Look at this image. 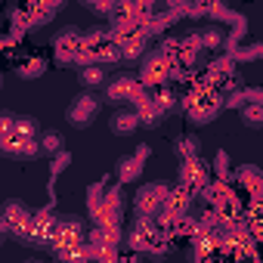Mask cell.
Returning <instances> with one entry per match:
<instances>
[{
	"mask_svg": "<svg viewBox=\"0 0 263 263\" xmlns=\"http://www.w3.org/2000/svg\"><path fill=\"white\" fill-rule=\"evenodd\" d=\"M189 204H192V195H189V189H186L183 183L167 186V195H164V208H161V211H167V214H183V211H189Z\"/></svg>",
	"mask_w": 263,
	"mask_h": 263,
	"instance_id": "cell-17",
	"label": "cell"
},
{
	"mask_svg": "<svg viewBox=\"0 0 263 263\" xmlns=\"http://www.w3.org/2000/svg\"><path fill=\"white\" fill-rule=\"evenodd\" d=\"M56 211L53 208H44V211H31V217H28V223H25V229H22V241H28V245H50V238H53V229H56Z\"/></svg>",
	"mask_w": 263,
	"mask_h": 263,
	"instance_id": "cell-7",
	"label": "cell"
},
{
	"mask_svg": "<svg viewBox=\"0 0 263 263\" xmlns=\"http://www.w3.org/2000/svg\"><path fill=\"white\" fill-rule=\"evenodd\" d=\"M226 41H229V31H223V28L198 31V44H201V50H223Z\"/></svg>",
	"mask_w": 263,
	"mask_h": 263,
	"instance_id": "cell-20",
	"label": "cell"
},
{
	"mask_svg": "<svg viewBox=\"0 0 263 263\" xmlns=\"http://www.w3.org/2000/svg\"><path fill=\"white\" fill-rule=\"evenodd\" d=\"M164 195H167V186L164 183H149V186H140L137 189V214L140 217H155L161 208H164Z\"/></svg>",
	"mask_w": 263,
	"mask_h": 263,
	"instance_id": "cell-11",
	"label": "cell"
},
{
	"mask_svg": "<svg viewBox=\"0 0 263 263\" xmlns=\"http://www.w3.org/2000/svg\"><path fill=\"white\" fill-rule=\"evenodd\" d=\"M241 118H245V124H263V102L260 99H254V102H245L241 105Z\"/></svg>",
	"mask_w": 263,
	"mask_h": 263,
	"instance_id": "cell-25",
	"label": "cell"
},
{
	"mask_svg": "<svg viewBox=\"0 0 263 263\" xmlns=\"http://www.w3.org/2000/svg\"><path fill=\"white\" fill-rule=\"evenodd\" d=\"M177 50H180V37H164V41H161V53H164L171 62L177 59Z\"/></svg>",
	"mask_w": 263,
	"mask_h": 263,
	"instance_id": "cell-31",
	"label": "cell"
},
{
	"mask_svg": "<svg viewBox=\"0 0 263 263\" xmlns=\"http://www.w3.org/2000/svg\"><path fill=\"white\" fill-rule=\"evenodd\" d=\"M105 16H108L111 28H121V25H127V22L140 19V10H137V4H134V0H115V7H111Z\"/></svg>",
	"mask_w": 263,
	"mask_h": 263,
	"instance_id": "cell-18",
	"label": "cell"
},
{
	"mask_svg": "<svg viewBox=\"0 0 263 263\" xmlns=\"http://www.w3.org/2000/svg\"><path fill=\"white\" fill-rule=\"evenodd\" d=\"M37 143H41V149H44V152H59V146H62V137L56 134V130H47V134H44Z\"/></svg>",
	"mask_w": 263,
	"mask_h": 263,
	"instance_id": "cell-27",
	"label": "cell"
},
{
	"mask_svg": "<svg viewBox=\"0 0 263 263\" xmlns=\"http://www.w3.org/2000/svg\"><path fill=\"white\" fill-rule=\"evenodd\" d=\"M177 155H180V158H192V155H198V143H195V137H180V140H177Z\"/></svg>",
	"mask_w": 263,
	"mask_h": 263,
	"instance_id": "cell-26",
	"label": "cell"
},
{
	"mask_svg": "<svg viewBox=\"0 0 263 263\" xmlns=\"http://www.w3.org/2000/svg\"><path fill=\"white\" fill-rule=\"evenodd\" d=\"M186 111L189 121L195 124H204L211 118H217V111L223 108V93L217 87H189L183 93V99H177Z\"/></svg>",
	"mask_w": 263,
	"mask_h": 263,
	"instance_id": "cell-3",
	"label": "cell"
},
{
	"mask_svg": "<svg viewBox=\"0 0 263 263\" xmlns=\"http://www.w3.org/2000/svg\"><path fill=\"white\" fill-rule=\"evenodd\" d=\"M84 4H90V7H93L96 13H102V16H105V13H108V10L115 7V0H84Z\"/></svg>",
	"mask_w": 263,
	"mask_h": 263,
	"instance_id": "cell-32",
	"label": "cell"
},
{
	"mask_svg": "<svg viewBox=\"0 0 263 263\" xmlns=\"http://www.w3.org/2000/svg\"><path fill=\"white\" fill-rule=\"evenodd\" d=\"M134 4H137L140 16H149V13H155V4H158V0H134Z\"/></svg>",
	"mask_w": 263,
	"mask_h": 263,
	"instance_id": "cell-33",
	"label": "cell"
},
{
	"mask_svg": "<svg viewBox=\"0 0 263 263\" xmlns=\"http://www.w3.org/2000/svg\"><path fill=\"white\" fill-rule=\"evenodd\" d=\"M0 152H7V155H16V158H34L41 152V143H37V127L34 121L28 118H16L13 124V134L7 137L4 149Z\"/></svg>",
	"mask_w": 263,
	"mask_h": 263,
	"instance_id": "cell-6",
	"label": "cell"
},
{
	"mask_svg": "<svg viewBox=\"0 0 263 263\" xmlns=\"http://www.w3.org/2000/svg\"><path fill=\"white\" fill-rule=\"evenodd\" d=\"M68 161H71V155L68 152H53V167H50V174H53V180L68 167Z\"/></svg>",
	"mask_w": 263,
	"mask_h": 263,
	"instance_id": "cell-28",
	"label": "cell"
},
{
	"mask_svg": "<svg viewBox=\"0 0 263 263\" xmlns=\"http://www.w3.org/2000/svg\"><path fill=\"white\" fill-rule=\"evenodd\" d=\"M50 248L62 260H84L87 257V232H84V223H78V220H56Z\"/></svg>",
	"mask_w": 263,
	"mask_h": 263,
	"instance_id": "cell-1",
	"label": "cell"
},
{
	"mask_svg": "<svg viewBox=\"0 0 263 263\" xmlns=\"http://www.w3.org/2000/svg\"><path fill=\"white\" fill-rule=\"evenodd\" d=\"M81 84L84 87H102L105 84V71H102V65H96V62H87L84 68H81Z\"/></svg>",
	"mask_w": 263,
	"mask_h": 263,
	"instance_id": "cell-24",
	"label": "cell"
},
{
	"mask_svg": "<svg viewBox=\"0 0 263 263\" xmlns=\"http://www.w3.org/2000/svg\"><path fill=\"white\" fill-rule=\"evenodd\" d=\"M111 31H115L118 47H121V59H140V53H146V44L152 37V28H149V19L146 16L127 22L121 28H111Z\"/></svg>",
	"mask_w": 263,
	"mask_h": 263,
	"instance_id": "cell-5",
	"label": "cell"
},
{
	"mask_svg": "<svg viewBox=\"0 0 263 263\" xmlns=\"http://www.w3.org/2000/svg\"><path fill=\"white\" fill-rule=\"evenodd\" d=\"M146 158H149V146L143 143L134 155H127V158L118 164V183H121V186L137 183V180H140V174H143V167H146Z\"/></svg>",
	"mask_w": 263,
	"mask_h": 263,
	"instance_id": "cell-14",
	"label": "cell"
},
{
	"mask_svg": "<svg viewBox=\"0 0 263 263\" xmlns=\"http://www.w3.org/2000/svg\"><path fill=\"white\" fill-rule=\"evenodd\" d=\"M146 96H149V102L164 115V111H171L174 105H177V93L171 90V84H158V87H146Z\"/></svg>",
	"mask_w": 263,
	"mask_h": 263,
	"instance_id": "cell-19",
	"label": "cell"
},
{
	"mask_svg": "<svg viewBox=\"0 0 263 263\" xmlns=\"http://www.w3.org/2000/svg\"><path fill=\"white\" fill-rule=\"evenodd\" d=\"M96 111H99V99H96L93 93H81V96L68 105V121L78 124V127H84V124L93 121Z\"/></svg>",
	"mask_w": 263,
	"mask_h": 263,
	"instance_id": "cell-15",
	"label": "cell"
},
{
	"mask_svg": "<svg viewBox=\"0 0 263 263\" xmlns=\"http://www.w3.org/2000/svg\"><path fill=\"white\" fill-rule=\"evenodd\" d=\"M13 124H16V118H13V115H0V149H4L7 137L13 134Z\"/></svg>",
	"mask_w": 263,
	"mask_h": 263,
	"instance_id": "cell-29",
	"label": "cell"
},
{
	"mask_svg": "<svg viewBox=\"0 0 263 263\" xmlns=\"http://www.w3.org/2000/svg\"><path fill=\"white\" fill-rule=\"evenodd\" d=\"M28 217H31V211H28L22 201H7V204H4V211H0V220H4L7 232H16V235H22V229H25Z\"/></svg>",
	"mask_w": 263,
	"mask_h": 263,
	"instance_id": "cell-16",
	"label": "cell"
},
{
	"mask_svg": "<svg viewBox=\"0 0 263 263\" xmlns=\"http://www.w3.org/2000/svg\"><path fill=\"white\" fill-rule=\"evenodd\" d=\"M137 127H140V118H137L134 108H130V111H118L111 118V130H115V134H134Z\"/></svg>",
	"mask_w": 263,
	"mask_h": 263,
	"instance_id": "cell-22",
	"label": "cell"
},
{
	"mask_svg": "<svg viewBox=\"0 0 263 263\" xmlns=\"http://www.w3.org/2000/svg\"><path fill=\"white\" fill-rule=\"evenodd\" d=\"M238 62L226 53V56H220V59H214L211 65H208V74H211V87H217L220 93H229V90H235L238 87V68H235Z\"/></svg>",
	"mask_w": 263,
	"mask_h": 263,
	"instance_id": "cell-9",
	"label": "cell"
},
{
	"mask_svg": "<svg viewBox=\"0 0 263 263\" xmlns=\"http://www.w3.org/2000/svg\"><path fill=\"white\" fill-rule=\"evenodd\" d=\"M171 68H174V62H171L161 50H155L152 56H146V62H143V68H140V81H143V87L167 84V81H171Z\"/></svg>",
	"mask_w": 263,
	"mask_h": 263,
	"instance_id": "cell-10",
	"label": "cell"
},
{
	"mask_svg": "<svg viewBox=\"0 0 263 263\" xmlns=\"http://www.w3.org/2000/svg\"><path fill=\"white\" fill-rule=\"evenodd\" d=\"M143 93H146V87L134 74H118L115 81H108V90H105V96L111 102H137Z\"/></svg>",
	"mask_w": 263,
	"mask_h": 263,
	"instance_id": "cell-12",
	"label": "cell"
},
{
	"mask_svg": "<svg viewBox=\"0 0 263 263\" xmlns=\"http://www.w3.org/2000/svg\"><path fill=\"white\" fill-rule=\"evenodd\" d=\"M226 50H229V56H232L235 62H251V59H260V56H263V47H260V44H248V47L229 44Z\"/></svg>",
	"mask_w": 263,
	"mask_h": 263,
	"instance_id": "cell-23",
	"label": "cell"
},
{
	"mask_svg": "<svg viewBox=\"0 0 263 263\" xmlns=\"http://www.w3.org/2000/svg\"><path fill=\"white\" fill-rule=\"evenodd\" d=\"M44 71H47V59H44V56H31V59H25V62H19V65H16V74H19V78H25V81L41 78Z\"/></svg>",
	"mask_w": 263,
	"mask_h": 263,
	"instance_id": "cell-21",
	"label": "cell"
},
{
	"mask_svg": "<svg viewBox=\"0 0 263 263\" xmlns=\"http://www.w3.org/2000/svg\"><path fill=\"white\" fill-rule=\"evenodd\" d=\"M208 180H211V167H208L198 155L183 158V164H180V183L189 189V195H192V198H195V195H201V189L208 186Z\"/></svg>",
	"mask_w": 263,
	"mask_h": 263,
	"instance_id": "cell-8",
	"label": "cell"
},
{
	"mask_svg": "<svg viewBox=\"0 0 263 263\" xmlns=\"http://www.w3.org/2000/svg\"><path fill=\"white\" fill-rule=\"evenodd\" d=\"M127 241H130V248L140 251V254H164V251H171V235L155 223V217H140L137 214Z\"/></svg>",
	"mask_w": 263,
	"mask_h": 263,
	"instance_id": "cell-2",
	"label": "cell"
},
{
	"mask_svg": "<svg viewBox=\"0 0 263 263\" xmlns=\"http://www.w3.org/2000/svg\"><path fill=\"white\" fill-rule=\"evenodd\" d=\"M115 59H121V47H118L111 28H96V31H87V34H84L81 65H87V62L105 65V62H115Z\"/></svg>",
	"mask_w": 263,
	"mask_h": 263,
	"instance_id": "cell-4",
	"label": "cell"
},
{
	"mask_svg": "<svg viewBox=\"0 0 263 263\" xmlns=\"http://www.w3.org/2000/svg\"><path fill=\"white\" fill-rule=\"evenodd\" d=\"M81 50H84V34H81V31H74V28L62 31V34L53 41V53H56V59H59L62 65L81 62Z\"/></svg>",
	"mask_w": 263,
	"mask_h": 263,
	"instance_id": "cell-13",
	"label": "cell"
},
{
	"mask_svg": "<svg viewBox=\"0 0 263 263\" xmlns=\"http://www.w3.org/2000/svg\"><path fill=\"white\" fill-rule=\"evenodd\" d=\"M217 177H220V180H232V171H229V155H226V152H217Z\"/></svg>",
	"mask_w": 263,
	"mask_h": 263,
	"instance_id": "cell-30",
	"label": "cell"
}]
</instances>
